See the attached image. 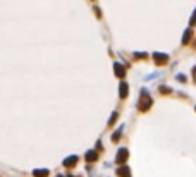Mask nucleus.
<instances>
[{
  "mask_svg": "<svg viewBox=\"0 0 196 177\" xmlns=\"http://www.w3.org/2000/svg\"><path fill=\"white\" fill-rule=\"evenodd\" d=\"M150 107H152V98L148 96V91H146V89H141V102L138 103V108H139L141 112H146Z\"/></svg>",
  "mask_w": 196,
  "mask_h": 177,
  "instance_id": "obj_1",
  "label": "nucleus"
},
{
  "mask_svg": "<svg viewBox=\"0 0 196 177\" xmlns=\"http://www.w3.org/2000/svg\"><path fill=\"white\" fill-rule=\"evenodd\" d=\"M127 157H129V151H127V148H121L117 153V157H115V163H119V165H122V163L127 160Z\"/></svg>",
  "mask_w": 196,
  "mask_h": 177,
  "instance_id": "obj_2",
  "label": "nucleus"
},
{
  "mask_svg": "<svg viewBox=\"0 0 196 177\" xmlns=\"http://www.w3.org/2000/svg\"><path fill=\"white\" fill-rule=\"evenodd\" d=\"M78 162H79V157L78 155H72V157H69V158L64 160V167H66V169H74Z\"/></svg>",
  "mask_w": 196,
  "mask_h": 177,
  "instance_id": "obj_3",
  "label": "nucleus"
},
{
  "mask_svg": "<svg viewBox=\"0 0 196 177\" xmlns=\"http://www.w3.org/2000/svg\"><path fill=\"white\" fill-rule=\"evenodd\" d=\"M153 59H155L157 66H163L169 62V55H165V53H153Z\"/></svg>",
  "mask_w": 196,
  "mask_h": 177,
  "instance_id": "obj_4",
  "label": "nucleus"
},
{
  "mask_svg": "<svg viewBox=\"0 0 196 177\" xmlns=\"http://www.w3.org/2000/svg\"><path fill=\"white\" fill-rule=\"evenodd\" d=\"M84 160L88 163H93V162H96L98 160V153H96V150H89L88 153L84 155Z\"/></svg>",
  "mask_w": 196,
  "mask_h": 177,
  "instance_id": "obj_5",
  "label": "nucleus"
},
{
  "mask_svg": "<svg viewBox=\"0 0 196 177\" xmlns=\"http://www.w3.org/2000/svg\"><path fill=\"white\" fill-rule=\"evenodd\" d=\"M117 175H119V177H131L129 167H127V165H121V167L117 169Z\"/></svg>",
  "mask_w": 196,
  "mask_h": 177,
  "instance_id": "obj_6",
  "label": "nucleus"
},
{
  "mask_svg": "<svg viewBox=\"0 0 196 177\" xmlns=\"http://www.w3.org/2000/svg\"><path fill=\"white\" fill-rule=\"evenodd\" d=\"M127 93H129V84L122 81L121 83V88H119V96H121V98H126Z\"/></svg>",
  "mask_w": 196,
  "mask_h": 177,
  "instance_id": "obj_7",
  "label": "nucleus"
},
{
  "mask_svg": "<svg viewBox=\"0 0 196 177\" xmlns=\"http://www.w3.org/2000/svg\"><path fill=\"white\" fill-rule=\"evenodd\" d=\"M114 70H115V76H117V78H121V79L126 76V69H124L121 64H115V66H114Z\"/></svg>",
  "mask_w": 196,
  "mask_h": 177,
  "instance_id": "obj_8",
  "label": "nucleus"
},
{
  "mask_svg": "<svg viewBox=\"0 0 196 177\" xmlns=\"http://www.w3.org/2000/svg\"><path fill=\"white\" fill-rule=\"evenodd\" d=\"M48 174H50L48 170L41 169V170H34V172H33V175H34V177H48Z\"/></svg>",
  "mask_w": 196,
  "mask_h": 177,
  "instance_id": "obj_9",
  "label": "nucleus"
},
{
  "mask_svg": "<svg viewBox=\"0 0 196 177\" xmlns=\"http://www.w3.org/2000/svg\"><path fill=\"white\" fill-rule=\"evenodd\" d=\"M191 34H193V31H191V30H186L184 36H182V43H184V45H188V41L191 40Z\"/></svg>",
  "mask_w": 196,
  "mask_h": 177,
  "instance_id": "obj_10",
  "label": "nucleus"
},
{
  "mask_svg": "<svg viewBox=\"0 0 196 177\" xmlns=\"http://www.w3.org/2000/svg\"><path fill=\"white\" fill-rule=\"evenodd\" d=\"M121 134H122V127L117 131V133H114V134H112V141H114V143H117V141H119V138H121Z\"/></svg>",
  "mask_w": 196,
  "mask_h": 177,
  "instance_id": "obj_11",
  "label": "nucleus"
},
{
  "mask_svg": "<svg viewBox=\"0 0 196 177\" xmlns=\"http://www.w3.org/2000/svg\"><path fill=\"white\" fill-rule=\"evenodd\" d=\"M117 117H119V114H117V112H114V114H112V117H110V120H108V127H112V125H114V122L117 120Z\"/></svg>",
  "mask_w": 196,
  "mask_h": 177,
  "instance_id": "obj_12",
  "label": "nucleus"
},
{
  "mask_svg": "<svg viewBox=\"0 0 196 177\" xmlns=\"http://www.w3.org/2000/svg\"><path fill=\"white\" fill-rule=\"evenodd\" d=\"M189 24H191V26H196V11L193 12V17H191V21H189Z\"/></svg>",
  "mask_w": 196,
  "mask_h": 177,
  "instance_id": "obj_13",
  "label": "nucleus"
},
{
  "mask_svg": "<svg viewBox=\"0 0 196 177\" xmlns=\"http://www.w3.org/2000/svg\"><path fill=\"white\" fill-rule=\"evenodd\" d=\"M134 57H136V59H144L146 53H134Z\"/></svg>",
  "mask_w": 196,
  "mask_h": 177,
  "instance_id": "obj_14",
  "label": "nucleus"
},
{
  "mask_svg": "<svg viewBox=\"0 0 196 177\" xmlns=\"http://www.w3.org/2000/svg\"><path fill=\"white\" fill-rule=\"evenodd\" d=\"M160 91H162V93H170L172 89H169V88H160Z\"/></svg>",
  "mask_w": 196,
  "mask_h": 177,
  "instance_id": "obj_15",
  "label": "nucleus"
},
{
  "mask_svg": "<svg viewBox=\"0 0 196 177\" xmlns=\"http://www.w3.org/2000/svg\"><path fill=\"white\" fill-rule=\"evenodd\" d=\"M57 177H64V175H57Z\"/></svg>",
  "mask_w": 196,
  "mask_h": 177,
  "instance_id": "obj_16",
  "label": "nucleus"
}]
</instances>
